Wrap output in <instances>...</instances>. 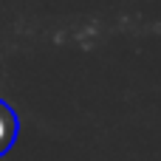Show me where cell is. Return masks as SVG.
Masks as SVG:
<instances>
[{
  "label": "cell",
  "mask_w": 161,
  "mask_h": 161,
  "mask_svg": "<svg viewBox=\"0 0 161 161\" xmlns=\"http://www.w3.org/2000/svg\"><path fill=\"white\" fill-rule=\"evenodd\" d=\"M17 116H14V110L0 99V156H6L8 153V147L14 144V139H17Z\"/></svg>",
  "instance_id": "obj_1"
}]
</instances>
